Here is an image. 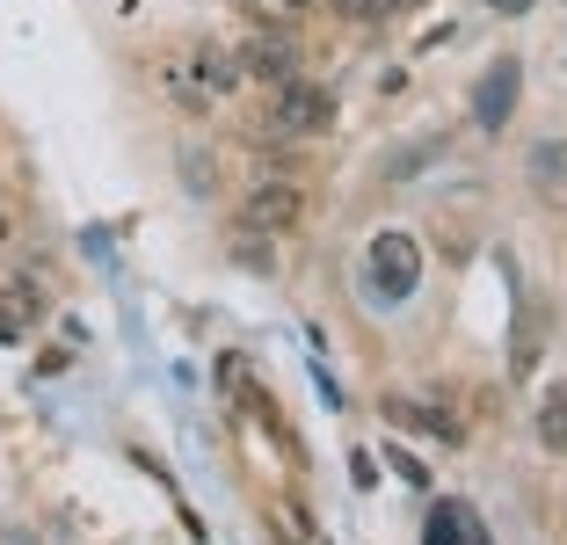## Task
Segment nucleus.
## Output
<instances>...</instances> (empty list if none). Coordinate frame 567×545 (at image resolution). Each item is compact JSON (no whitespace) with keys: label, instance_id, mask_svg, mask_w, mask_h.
<instances>
[{"label":"nucleus","instance_id":"1","mask_svg":"<svg viewBox=\"0 0 567 545\" xmlns=\"http://www.w3.org/2000/svg\"><path fill=\"white\" fill-rule=\"evenodd\" d=\"M328 116H334V95L299 73V81L269 88V110L248 124V138H255V146H299V138L328 132Z\"/></svg>","mask_w":567,"mask_h":545},{"label":"nucleus","instance_id":"2","mask_svg":"<svg viewBox=\"0 0 567 545\" xmlns=\"http://www.w3.org/2000/svg\"><path fill=\"white\" fill-rule=\"evenodd\" d=\"M306 212H313V197H306V182L291 175V167L262 161V175L248 182V197H240V226L262 233V240H284V233H299Z\"/></svg>","mask_w":567,"mask_h":545},{"label":"nucleus","instance_id":"3","mask_svg":"<svg viewBox=\"0 0 567 545\" xmlns=\"http://www.w3.org/2000/svg\"><path fill=\"white\" fill-rule=\"evenodd\" d=\"M415 284H422L415 233H379V240H371V291L379 298H408Z\"/></svg>","mask_w":567,"mask_h":545},{"label":"nucleus","instance_id":"4","mask_svg":"<svg viewBox=\"0 0 567 545\" xmlns=\"http://www.w3.org/2000/svg\"><path fill=\"white\" fill-rule=\"evenodd\" d=\"M517 88H524V66H517V59H487L481 88H473V124H481V132H502V124H509V110H517Z\"/></svg>","mask_w":567,"mask_h":545},{"label":"nucleus","instance_id":"5","mask_svg":"<svg viewBox=\"0 0 567 545\" xmlns=\"http://www.w3.org/2000/svg\"><path fill=\"white\" fill-rule=\"evenodd\" d=\"M153 81L167 88V102H175V110H189V116H204L212 110V81H204V66H197V51H167L161 66H153Z\"/></svg>","mask_w":567,"mask_h":545},{"label":"nucleus","instance_id":"6","mask_svg":"<svg viewBox=\"0 0 567 545\" xmlns=\"http://www.w3.org/2000/svg\"><path fill=\"white\" fill-rule=\"evenodd\" d=\"M240 59H248V81H262V88H284V81H299V59H306V51L291 44V37L262 30V37H248V44H240Z\"/></svg>","mask_w":567,"mask_h":545},{"label":"nucleus","instance_id":"7","mask_svg":"<svg viewBox=\"0 0 567 545\" xmlns=\"http://www.w3.org/2000/svg\"><path fill=\"white\" fill-rule=\"evenodd\" d=\"M524 175H532V189L546 204H567V138H538L524 153Z\"/></svg>","mask_w":567,"mask_h":545},{"label":"nucleus","instance_id":"8","mask_svg":"<svg viewBox=\"0 0 567 545\" xmlns=\"http://www.w3.org/2000/svg\"><path fill=\"white\" fill-rule=\"evenodd\" d=\"M197 66H204V81H212L218 102L248 88V59H240V44H234V51H226V44H197Z\"/></svg>","mask_w":567,"mask_h":545},{"label":"nucleus","instance_id":"9","mask_svg":"<svg viewBox=\"0 0 567 545\" xmlns=\"http://www.w3.org/2000/svg\"><path fill=\"white\" fill-rule=\"evenodd\" d=\"M218 385H226V393H234V400H240L248 414H262V422H277V400H269V385L255 379V371H248L240 357H218Z\"/></svg>","mask_w":567,"mask_h":545},{"label":"nucleus","instance_id":"10","mask_svg":"<svg viewBox=\"0 0 567 545\" xmlns=\"http://www.w3.org/2000/svg\"><path fill=\"white\" fill-rule=\"evenodd\" d=\"M538 444H546L553 459H567V379H553L546 393H538Z\"/></svg>","mask_w":567,"mask_h":545},{"label":"nucleus","instance_id":"11","mask_svg":"<svg viewBox=\"0 0 567 545\" xmlns=\"http://www.w3.org/2000/svg\"><path fill=\"white\" fill-rule=\"evenodd\" d=\"M37 313H44V306H37L30 284H8V291H0V342H22V335L37 328Z\"/></svg>","mask_w":567,"mask_h":545},{"label":"nucleus","instance_id":"12","mask_svg":"<svg viewBox=\"0 0 567 545\" xmlns=\"http://www.w3.org/2000/svg\"><path fill=\"white\" fill-rule=\"evenodd\" d=\"M385 414H393V422H401V430H430V436H444V444H458V422H451V414H436V408H422V400H385Z\"/></svg>","mask_w":567,"mask_h":545},{"label":"nucleus","instance_id":"13","mask_svg":"<svg viewBox=\"0 0 567 545\" xmlns=\"http://www.w3.org/2000/svg\"><path fill=\"white\" fill-rule=\"evenodd\" d=\"M538 342H546V306L524 298V328H517V342H509V371H517V379L538 363Z\"/></svg>","mask_w":567,"mask_h":545},{"label":"nucleus","instance_id":"14","mask_svg":"<svg viewBox=\"0 0 567 545\" xmlns=\"http://www.w3.org/2000/svg\"><path fill=\"white\" fill-rule=\"evenodd\" d=\"M422 545H473V516L458 502H436L430 524H422Z\"/></svg>","mask_w":567,"mask_h":545},{"label":"nucleus","instance_id":"15","mask_svg":"<svg viewBox=\"0 0 567 545\" xmlns=\"http://www.w3.org/2000/svg\"><path fill=\"white\" fill-rule=\"evenodd\" d=\"M320 8H334L342 22H379L385 8H408V0H320Z\"/></svg>","mask_w":567,"mask_h":545},{"label":"nucleus","instance_id":"16","mask_svg":"<svg viewBox=\"0 0 567 545\" xmlns=\"http://www.w3.org/2000/svg\"><path fill=\"white\" fill-rule=\"evenodd\" d=\"M385 465H393V473H401L408 487H430V465H422L415 451H401V444H385Z\"/></svg>","mask_w":567,"mask_h":545},{"label":"nucleus","instance_id":"17","mask_svg":"<svg viewBox=\"0 0 567 545\" xmlns=\"http://www.w3.org/2000/svg\"><path fill=\"white\" fill-rule=\"evenodd\" d=\"M255 16H269V22H299L306 8H320V0H248Z\"/></svg>","mask_w":567,"mask_h":545},{"label":"nucleus","instance_id":"18","mask_svg":"<svg viewBox=\"0 0 567 545\" xmlns=\"http://www.w3.org/2000/svg\"><path fill=\"white\" fill-rule=\"evenodd\" d=\"M183 167H189V189H212V161H204V153H189Z\"/></svg>","mask_w":567,"mask_h":545},{"label":"nucleus","instance_id":"19","mask_svg":"<svg viewBox=\"0 0 567 545\" xmlns=\"http://www.w3.org/2000/svg\"><path fill=\"white\" fill-rule=\"evenodd\" d=\"M487 8H495V16H524V8H532V0H487Z\"/></svg>","mask_w":567,"mask_h":545},{"label":"nucleus","instance_id":"20","mask_svg":"<svg viewBox=\"0 0 567 545\" xmlns=\"http://www.w3.org/2000/svg\"><path fill=\"white\" fill-rule=\"evenodd\" d=\"M8 545H30V531H8Z\"/></svg>","mask_w":567,"mask_h":545},{"label":"nucleus","instance_id":"21","mask_svg":"<svg viewBox=\"0 0 567 545\" xmlns=\"http://www.w3.org/2000/svg\"><path fill=\"white\" fill-rule=\"evenodd\" d=\"M0 240H8V218H0Z\"/></svg>","mask_w":567,"mask_h":545}]
</instances>
